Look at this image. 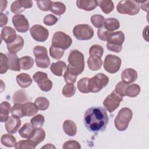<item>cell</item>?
I'll use <instances>...</instances> for the list:
<instances>
[{"mask_svg": "<svg viewBox=\"0 0 149 149\" xmlns=\"http://www.w3.org/2000/svg\"><path fill=\"white\" fill-rule=\"evenodd\" d=\"M84 123L90 132L104 131L108 123L105 109L101 107H93L87 109L84 113Z\"/></svg>", "mask_w": 149, "mask_h": 149, "instance_id": "1", "label": "cell"}, {"mask_svg": "<svg viewBox=\"0 0 149 149\" xmlns=\"http://www.w3.org/2000/svg\"><path fill=\"white\" fill-rule=\"evenodd\" d=\"M69 64L66 68L72 73L78 76L84 69V58L83 54L77 49L72 50L68 56Z\"/></svg>", "mask_w": 149, "mask_h": 149, "instance_id": "2", "label": "cell"}, {"mask_svg": "<svg viewBox=\"0 0 149 149\" xmlns=\"http://www.w3.org/2000/svg\"><path fill=\"white\" fill-rule=\"evenodd\" d=\"M124 41L125 34L122 31L111 32L107 40V48L111 51L118 53L122 49V44Z\"/></svg>", "mask_w": 149, "mask_h": 149, "instance_id": "3", "label": "cell"}, {"mask_svg": "<svg viewBox=\"0 0 149 149\" xmlns=\"http://www.w3.org/2000/svg\"><path fill=\"white\" fill-rule=\"evenodd\" d=\"M132 116L133 112L130 108H122L115 118L114 123L116 129L120 132L125 131L127 128Z\"/></svg>", "mask_w": 149, "mask_h": 149, "instance_id": "4", "label": "cell"}, {"mask_svg": "<svg viewBox=\"0 0 149 149\" xmlns=\"http://www.w3.org/2000/svg\"><path fill=\"white\" fill-rule=\"evenodd\" d=\"M109 83V77L105 74L99 73L88 79V89L89 93H97L105 88Z\"/></svg>", "mask_w": 149, "mask_h": 149, "instance_id": "5", "label": "cell"}, {"mask_svg": "<svg viewBox=\"0 0 149 149\" xmlns=\"http://www.w3.org/2000/svg\"><path fill=\"white\" fill-rule=\"evenodd\" d=\"M33 53L35 56V62L38 68H47L49 66L50 59L45 47L37 45L33 49Z\"/></svg>", "mask_w": 149, "mask_h": 149, "instance_id": "6", "label": "cell"}, {"mask_svg": "<svg viewBox=\"0 0 149 149\" xmlns=\"http://www.w3.org/2000/svg\"><path fill=\"white\" fill-rule=\"evenodd\" d=\"M117 11L121 14L136 15L140 11L139 3L134 1H121L116 6Z\"/></svg>", "mask_w": 149, "mask_h": 149, "instance_id": "7", "label": "cell"}, {"mask_svg": "<svg viewBox=\"0 0 149 149\" xmlns=\"http://www.w3.org/2000/svg\"><path fill=\"white\" fill-rule=\"evenodd\" d=\"M73 34L75 38L79 40H88L92 38L94 33L91 26L86 24H81L74 27Z\"/></svg>", "mask_w": 149, "mask_h": 149, "instance_id": "8", "label": "cell"}, {"mask_svg": "<svg viewBox=\"0 0 149 149\" xmlns=\"http://www.w3.org/2000/svg\"><path fill=\"white\" fill-rule=\"evenodd\" d=\"M72 43V38L62 31L55 32L52 39V45L63 50L68 49Z\"/></svg>", "mask_w": 149, "mask_h": 149, "instance_id": "9", "label": "cell"}, {"mask_svg": "<svg viewBox=\"0 0 149 149\" xmlns=\"http://www.w3.org/2000/svg\"><path fill=\"white\" fill-rule=\"evenodd\" d=\"M122 63L121 59L114 55H107L104 61V68L109 73H115L120 69Z\"/></svg>", "mask_w": 149, "mask_h": 149, "instance_id": "10", "label": "cell"}, {"mask_svg": "<svg viewBox=\"0 0 149 149\" xmlns=\"http://www.w3.org/2000/svg\"><path fill=\"white\" fill-rule=\"evenodd\" d=\"M33 79L37 83L39 88L43 91H49L52 88V82L49 79L46 73L37 72L34 74Z\"/></svg>", "mask_w": 149, "mask_h": 149, "instance_id": "11", "label": "cell"}, {"mask_svg": "<svg viewBox=\"0 0 149 149\" xmlns=\"http://www.w3.org/2000/svg\"><path fill=\"white\" fill-rule=\"evenodd\" d=\"M123 98L115 90H113L109 95H108L103 102V105L106 109L110 113L113 112L118 108L120 103L122 101Z\"/></svg>", "mask_w": 149, "mask_h": 149, "instance_id": "12", "label": "cell"}, {"mask_svg": "<svg viewBox=\"0 0 149 149\" xmlns=\"http://www.w3.org/2000/svg\"><path fill=\"white\" fill-rule=\"evenodd\" d=\"M30 33L34 40L38 42L45 41L49 36L48 29L40 24H35L30 29Z\"/></svg>", "mask_w": 149, "mask_h": 149, "instance_id": "13", "label": "cell"}, {"mask_svg": "<svg viewBox=\"0 0 149 149\" xmlns=\"http://www.w3.org/2000/svg\"><path fill=\"white\" fill-rule=\"evenodd\" d=\"M12 23L16 30L20 33H26L29 29V23L23 15H16L12 17Z\"/></svg>", "mask_w": 149, "mask_h": 149, "instance_id": "14", "label": "cell"}, {"mask_svg": "<svg viewBox=\"0 0 149 149\" xmlns=\"http://www.w3.org/2000/svg\"><path fill=\"white\" fill-rule=\"evenodd\" d=\"M21 126V120L19 118L11 116L5 122V129L10 134L15 133L17 132Z\"/></svg>", "mask_w": 149, "mask_h": 149, "instance_id": "15", "label": "cell"}, {"mask_svg": "<svg viewBox=\"0 0 149 149\" xmlns=\"http://www.w3.org/2000/svg\"><path fill=\"white\" fill-rule=\"evenodd\" d=\"M15 30L9 26H5L2 28L1 34V40H3L6 44L11 43L16 38Z\"/></svg>", "mask_w": 149, "mask_h": 149, "instance_id": "16", "label": "cell"}, {"mask_svg": "<svg viewBox=\"0 0 149 149\" xmlns=\"http://www.w3.org/2000/svg\"><path fill=\"white\" fill-rule=\"evenodd\" d=\"M137 73L133 68L125 69L121 74L122 81L129 84L134 82L137 79Z\"/></svg>", "mask_w": 149, "mask_h": 149, "instance_id": "17", "label": "cell"}, {"mask_svg": "<svg viewBox=\"0 0 149 149\" xmlns=\"http://www.w3.org/2000/svg\"><path fill=\"white\" fill-rule=\"evenodd\" d=\"M9 52L16 54L20 51L24 45V40L22 36L17 35L16 39L11 43L6 44Z\"/></svg>", "mask_w": 149, "mask_h": 149, "instance_id": "18", "label": "cell"}, {"mask_svg": "<svg viewBox=\"0 0 149 149\" xmlns=\"http://www.w3.org/2000/svg\"><path fill=\"white\" fill-rule=\"evenodd\" d=\"M76 5L78 8L86 11H91L98 6L95 0H77Z\"/></svg>", "mask_w": 149, "mask_h": 149, "instance_id": "19", "label": "cell"}, {"mask_svg": "<svg viewBox=\"0 0 149 149\" xmlns=\"http://www.w3.org/2000/svg\"><path fill=\"white\" fill-rule=\"evenodd\" d=\"M8 59L9 69L11 70L20 71V67L19 64V59L16 54L8 52L6 54Z\"/></svg>", "mask_w": 149, "mask_h": 149, "instance_id": "20", "label": "cell"}, {"mask_svg": "<svg viewBox=\"0 0 149 149\" xmlns=\"http://www.w3.org/2000/svg\"><path fill=\"white\" fill-rule=\"evenodd\" d=\"M35 129L36 128L31 124V123H26L19 129V133L22 138L30 139L33 136Z\"/></svg>", "mask_w": 149, "mask_h": 149, "instance_id": "21", "label": "cell"}, {"mask_svg": "<svg viewBox=\"0 0 149 149\" xmlns=\"http://www.w3.org/2000/svg\"><path fill=\"white\" fill-rule=\"evenodd\" d=\"M66 68V64L65 62L62 61H59L55 63H52L50 66V70L52 73L57 76H62L63 75V72Z\"/></svg>", "mask_w": 149, "mask_h": 149, "instance_id": "22", "label": "cell"}, {"mask_svg": "<svg viewBox=\"0 0 149 149\" xmlns=\"http://www.w3.org/2000/svg\"><path fill=\"white\" fill-rule=\"evenodd\" d=\"M17 84L22 88H26L30 86L32 83V79L30 76L25 73H22L16 76Z\"/></svg>", "mask_w": 149, "mask_h": 149, "instance_id": "23", "label": "cell"}, {"mask_svg": "<svg viewBox=\"0 0 149 149\" xmlns=\"http://www.w3.org/2000/svg\"><path fill=\"white\" fill-rule=\"evenodd\" d=\"M63 132L69 136H74L77 133V126L71 120H66L63 123Z\"/></svg>", "mask_w": 149, "mask_h": 149, "instance_id": "24", "label": "cell"}, {"mask_svg": "<svg viewBox=\"0 0 149 149\" xmlns=\"http://www.w3.org/2000/svg\"><path fill=\"white\" fill-rule=\"evenodd\" d=\"M11 112V105L7 101L1 102L0 105V120L1 122H6L9 118V114Z\"/></svg>", "mask_w": 149, "mask_h": 149, "instance_id": "25", "label": "cell"}, {"mask_svg": "<svg viewBox=\"0 0 149 149\" xmlns=\"http://www.w3.org/2000/svg\"><path fill=\"white\" fill-rule=\"evenodd\" d=\"M102 61L100 57L96 56H90L87 59V65L89 69L93 71L99 70L102 66Z\"/></svg>", "mask_w": 149, "mask_h": 149, "instance_id": "26", "label": "cell"}, {"mask_svg": "<svg viewBox=\"0 0 149 149\" xmlns=\"http://www.w3.org/2000/svg\"><path fill=\"white\" fill-rule=\"evenodd\" d=\"M45 138V132L41 127L36 128L34 132L30 139L33 141L36 145H38L40 143L42 142Z\"/></svg>", "mask_w": 149, "mask_h": 149, "instance_id": "27", "label": "cell"}, {"mask_svg": "<svg viewBox=\"0 0 149 149\" xmlns=\"http://www.w3.org/2000/svg\"><path fill=\"white\" fill-rule=\"evenodd\" d=\"M97 3L101 9V10L105 14H109L114 9V4L112 1H97Z\"/></svg>", "mask_w": 149, "mask_h": 149, "instance_id": "28", "label": "cell"}, {"mask_svg": "<svg viewBox=\"0 0 149 149\" xmlns=\"http://www.w3.org/2000/svg\"><path fill=\"white\" fill-rule=\"evenodd\" d=\"M120 27V23L118 19L115 18H108L105 19L104 28L109 31L113 32Z\"/></svg>", "mask_w": 149, "mask_h": 149, "instance_id": "29", "label": "cell"}, {"mask_svg": "<svg viewBox=\"0 0 149 149\" xmlns=\"http://www.w3.org/2000/svg\"><path fill=\"white\" fill-rule=\"evenodd\" d=\"M24 112L25 116H31L35 115L38 111L37 105L31 102H27L23 104Z\"/></svg>", "mask_w": 149, "mask_h": 149, "instance_id": "30", "label": "cell"}, {"mask_svg": "<svg viewBox=\"0 0 149 149\" xmlns=\"http://www.w3.org/2000/svg\"><path fill=\"white\" fill-rule=\"evenodd\" d=\"M20 69L27 70L30 69L34 65V60L30 56H24L19 59Z\"/></svg>", "mask_w": 149, "mask_h": 149, "instance_id": "31", "label": "cell"}, {"mask_svg": "<svg viewBox=\"0 0 149 149\" xmlns=\"http://www.w3.org/2000/svg\"><path fill=\"white\" fill-rule=\"evenodd\" d=\"M1 142L2 145L7 147H13L16 144V140L12 134H4L1 138Z\"/></svg>", "mask_w": 149, "mask_h": 149, "instance_id": "32", "label": "cell"}, {"mask_svg": "<svg viewBox=\"0 0 149 149\" xmlns=\"http://www.w3.org/2000/svg\"><path fill=\"white\" fill-rule=\"evenodd\" d=\"M29 100L26 92L23 90L16 91L13 96V101L15 104H21Z\"/></svg>", "mask_w": 149, "mask_h": 149, "instance_id": "33", "label": "cell"}, {"mask_svg": "<svg viewBox=\"0 0 149 149\" xmlns=\"http://www.w3.org/2000/svg\"><path fill=\"white\" fill-rule=\"evenodd\" d=\"M50 11L56 15L60 16L65 12L66 6L62 2H53Z\"/></svg>", "mask_w": 149, "mask_h": 149, "instance_id": "34", "label": "cell"}, {"mask_svg": "<svg viewBox=\"0 0 149 149\" xmlns=\"http://www.w3.org/2000/svg\"><path fill=\"white\" fill-rule=\"evenodd\" d=\"M140 92V87L137 84H128L126 90L125 95L129 97H135Z\"/></svg>", "mask_w": 149, "mask_h": 149, "instance_id": "35", "label": "cell"}, {"mask_svg": "<svg viewBox=\"0 0 149 149\" xmlns=\"http://www.w3.org/2000/svg\"><path fill=\"white\" fill-rule=\"evenodd\" d=\"M34 104L37 105L38 109L40 111H45L47 109L49 105L48 100L44 97H38L35 100Z\"/></svg>", "mask_w": 149, "mask_h": 149, "instance_id": "36", "label": "cell"}, {"mask_svg": "<svg viewBox=\"0 0 149 149\" xmlns=\"http://www.w3.org/2000/svg\"><path fill=\"white\" fill-rule=\"evenodd\" d=\"M36 144L30 139L20 140L17 142L15 147L16 149H24V148H32L34 149L36 147Z\"/></svg>", "mask_w": 149, "mask_h": 149, "instance_id": "37", "label": "cell"}, {"mask_svg": "<svg viewBox=\"0 0 149 149\" xmlns=\"http://www.w3.org/2000/svg\"><path fill=\"white\" fill-rule=\"evenodd\" d=\"M11 113L13 116L17 118H22L25 116L24 112L23 104H15L11 108Z\"/></svg>", "mask_w": 149, "mask_h": 149, "instance_id": "38", "label": "cell"}, {"mask_svg": "<svg viewBox=\"0 0 149 149\" xmlns=\"http://www.w3.org/2000/svg\"><path fill=\"white\" fill-rule=\"evenodd\" d=\"M90 20L94 27L100 29L103 27L105 19V17L101 15H94L91 17Z\"/></svg>", "mask_w": 149, "mask_h": 149, "instance_id": "39", "label": "cell"}, {"mask_svg": "<svg viewBox=\"0 0 149 149\" xmlns=\"http://www.w3.org/2000/svg\"><path fill=\"white\" fill-rule=\"evenodd\" d=\"M76 88L73 83H67L62 89V94L65 97H71L76 93Z\"/></svg>", "mask_w": 149, "mask_h": 149, "instance_id": "40", "label": "cell"}, {"mask_svg": "<svg viewBox=\"0 0 149 149\" xmlns=\"http://www.w3.org/2000/svg\"><path fill=\"white\" fill-rule=\"evenodd\" d=\"M45 122V118L42 115L38 114L33 117L30 120L31 124L35 127H41Z\"/></svg>", "mask_w": 149, "mask_h": 149, "instance_id": "41", "label": "cell"}, {"mask_svg": "<svg viewBox=\"0 0 149 149\" xmlns=\"http://www.w3.org/2000/svg\"><path fill=\"white\" fill-rule=\"evenodd\" d=\"M9 69L8 59L6 55L3 53L0 54V73H5Z\"/></svg>", "mask_w": 149, "mask_h": 149, "instance_id": "42", "label": "cell"}, {"mask_svg": "<svg viewBox=\"0 0 149 149\" xmlns=\"http://www.w3.org/2000/svg\"><path fill=\"white\" fill-rule=\"evenodd\" d=\"M49 54L52 58L55 59H59L63 56L64 50L51 45L49 48Z\"/></svg>", "mask_w": 149, "mask_h": 149, "instance_id": "43", "label": "cell"}, {"mask_svg": "<svg viewBox=\"0 0 149 149\" xmlns=\"http://www.w3.org/2000/svg\"><path fill=\"white\" fill-rule=\"evenodd\" d=\"M88 77H83L79 80L77 82V88L82 93H88L89 91L88 89Z\"/></svg>", "mask_w": 149, "mask_h": 149, "instance_id": "44", "label": "cell"}, {"mask_svg": "<svg viewBox=\"0 0 149 149\" xmlns=\"http://www.w3.org/2000/svg\"><path fill=\"white\" fill-rule=\"evenodd\" d=\"M104 53L103 48L99 45H93L89 49L90 56H96L101 58Z\"/></svg>", "mask_w": 149, "mask_h": 149, "instance_id": "45", "label": "cell"}, {"mask_svg": "<svg viewBox=\"0 0 149 149\" xmlns=\"http://www.w3.org/2000/svg\"><path fill=\"white\" fill-rule=\"evenodd\" d=\"M52 2L51 1H37L36 3L38 8L42 11L50 10Z\"/></svg>", "mask_w": 149, "mask_h": 149, "instance_id": "46", "label": "cell"}, {"mask_svg": "<svg viewBox=\"0 0 149 149\" xmlns=\"http://www.w3.org/2000/svg\"><path fill=\"white\" fill-rule=\"evenodd\" d=\"M77 75L72 73L67 68L63 74V78L66 83H74L76 81Z\"/></svg>", "mask_w": 149, "mask_h": 149, "instance_id": "47", "label": "cell"}, {"mask_svg": "<svg viewBox=\"0 0 149 149\" xmlns=\"http://www.w3.org/2000/svg\"><path fill=\"white\" fill-rule=\"evenodd\" d=\"M127 84L123 82V81H119L115 86V92L118 94L121 97L125 96V92L126 88L127 87Z\"/></svg>", "mask_w": 149, "mask_h": 149, "instance_id": "48", "label": "cell"}, {"mask_svg": "<svg viewBox=\"0 0 149 149\" xmlns=\"http://www.w3.org/2000/svg\"><path fill=\"white\" fill-rule=\"evenodd\" d=\"M58 19V18L53 15H46L43 20V22L45 25L47 26H53L56 23Z\"/></svg>", "mask_w": 149, "mask_h": 149, "instance_id": "49", "label": "cell"}, {"mask_svg": "<svg viewBox=\"0 0 149 149\" xmlns=\"http://www.w3.org/2000/svg\"><path fill=\"white\" fill-rule=\"evenodd\" d=\"M63 149H80L81 148V146L76 141L74 140H70L66 141L63 144Z\"/></svg>", "mask_w": 149, "mask_h": 149, "instance_id": "50", "label": "cell"}, {"mask_svg": "<svg viewBox=\"0 0 149 149\" xmlns=\"http://www.w3.org/2000/svg\"><path fill=\"white\" fill-rule=\"evenodd\" d=\"M10 10L12 12L19 15L24 10V9L22 7L19 3V1H16L13 2L10 6Z\"/></svg>", "mask_w": 149, "mask_h": 149, "instance_id": "51", "label": "cell"}, {"mask_svg": "<svg viewBox=\"0 0 149 149\" xmlns=\"http://www.w3.org/2000/svg\"><path fill=\"white\" fill-rule=\"evenodd\" d=\"M111 33V31H108L104 27H101L98 30L97 35L100 40L102 41H107L108 37Z\"/></svg>", "mask_w": 149, "mask_h": 149, "instance_id": "52", "label": "cell"}, {"mask_svg": "<svg viewBox=\"0 0 149 149\" xmlns=\"http://www.w3.org/2000/svg\"><path fill=\"white\" fill-rule=\"evenodd\" d=\"M19 3L22 8H23L24 9L27 8H30L33 6V2L30 0H19Z\"/></svg>", "mask_w": 149, "mask_h": 149, "instance_id": "53", "label": "cell"}, {"mask_svg": "<svg viewBox=\"0 0 149 149\" xmlns=\"http://www.w3.org/2000/svg\"><path fill=\"white\" fill-rule=\"evenodd\" d=\"M0 26L1 27H2L5 25H6L8 23V17L5 14H3L2 13L0 15Z\"/></svg>", "mask_w": 149, "mask_h": 149, "instance_id": "54", "label": "cell"}, {"mask_svg": "<svg viewBox=\"0 0 149 149\" xmlns=\"http://www.w3.org/2000/svg\"><path fill=\"white\" fill-rule=\"evenodd\" d=\"M0 2H1V12H2L7 6V1L1 0Z\"/></svg>", "mask_w": 149, "mask_h": 149, "instance_id": "55", "label": "cell"}, {"mask_svg": "<svg viewBox=\"0 0 149 149\" xmlns=\"http://www.w3.org/2000/svg\"><path fill=\"white\" fill-rule=\"evenodd\" d=\"M55 148V147L54 146L52 145L51 144H47V145H45V146H43V147H41V148Z\"/></svg>", "mask_w": 149, "mask_h": 149, "instance_id": "56", "label": "cell"}]
</instances>
